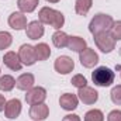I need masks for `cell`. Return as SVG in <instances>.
<instances>
[{
  "instance_id": "cell-12",
  "label": "cell",
  "mask_w": 121,
  "mask_h": 121,
  "mask_svg": "<svg viewBox=\"0 0 121 121\" xmlns=\"http://www.w3.org/2000/svg\"><path fill=\"white\" fill-rule=\"evenodd\" d=\"M78 103H79V97L72 94V93H65L59 97V104L60 107L66 111H72L78 107Z\"/></svg>"
},
{
  "instance_id": "cell-19",
  "label": "cell",
  "mask_w": 121,
  "mask_h": 121,
  "mask_svg": "<svg viewBox=\"0 0 121 121\" xmlns=\"http://www.w3.org/2000/svg\"><path fill=\"white\" fill-rule=\"evenodd\" d=\"M68 41H69V35L60 30L55 31L54 35H52V42H54V45L56 48H65V47H68Z\"/></svg>"
},
{
  "instance_id": "cell-29",
  "label": "cell",
  "mask_w": 121,
  "mask_h": 121,
  "mask_svg": "<svg viewBox=\"0 0 121 121\" xmlns=\"http://www.w3.org/2000/svg\"><path fill=\"white\" fill-rule=\"evenodd\" d=\"M62 121H80V117L76 116V114H68V116L63 117Z\"/></svg>"
},
{
  "instance_id": "cell-13",
  "label": "cell",
  "mask_w": 121,
  "mask_h": 121,
  "mask_svg": "<svg viewBox=\"0 0 121 121\" xmlns=\"http://www.w3.org/2000/svg\"><path fill=\"white\" fill-rule=\"evenodd\" d=\"M21 113V101L18 99H11L10 101L6 103V108H4V114L7 118H17Z\"/></svg>"
},
{
  "instance_id": "cell-20",
  "label": "cell",
  "mask_w": 121,
  "mask_h": 121,
  "mask_svg": "<svg viewBox=\"0 0 121 121\" xmlns=\"http://www.w3.org/2000/svg\"><path fill=\"white\" fill-rule=\"evenodd\" d=\"M39 0H17V6L23 13H31L37 9Z\"/></svg>"
},
{
  "instance_id": "cell-26",
  "label": "cell",
  "mask_w": 121,
  "mask_h": 121,
  "mask_svg": "<svg viewBox=\"0 0 121 121\" xmlns=\"http://www.w3.org/2000/svg\"><path fill=\"white\" fill-rule=\"evenodd\" d=\"M110 34L116 41L121 39V21H114L111 28H110Z\"/></svg>"
},
{
  "instance_id": "cell-11",
  "label": "cell",
  "mask_w": 121,
  "mask_h": 121,
  "mask_svg": "<svg viewBox=\"0 0 121 121\" xmlns=\"http://www.w3.org/2000/svg\"><path fill=\"white\" fill-rule=\"evenodd\" d=\"M78 94H79V99L82 100L83 104H94L99 99V93L93 87H89V86H85V87L79 89Z\"/></svg>"
},
{
  "instance_id": "cell-7",
  "label": "cell",
  "mask_w": 121,
  "mask_h": 121,
  "mask_svg": "<svg viewBox=\"0 0 121 121\" xmlns=\"http://www.w3.org/2000/svg\"><path fill=\"white\" fill-rule=\"evenodd\" d=\"M47 99V90L44 87H32L27 91L26 94V101L34 106V104H39V103H44V100Z\"/></svg>"
},
{
  "instance_id": "cell-10",
  "label": "cell",
  "mask_w": 121,
  "mask_h": 121,
  "mask_svg": "<svg viewBox=\"0 0 121 121\" xmlns=\"http://www.w3.org/2000/svg\"><path fill=\"white\" fill-rule=\"evenodd\" d=\"M49 114V107L44 103H39V104H34L31 106L30 108V117L35 121H42L45 120Z\"/></svg>"
},
{
  "instance_id": "cell-32",
  "label": "cell",
  "mask_w": 121,
  "mask_h": 121,
  "mask_svg": "<svg viewBox=\"0 0 121 121\" xmlns=\"http://www.w3.org/2000/svg\"><path fill=\"white\" fill-rule=\"evenodd\" d=\"M47 1H49V3H58L59 0H47Z\"/></svg>"
},
{
  "instance_id": "cell-3",
  "label": "cell",
  "mask_w": 121,
  "mask_h": 121,
  "mask_svg": "<svg viewBox=\"0 0 121 121\" xmlns=\"http://www.w3.org/2000/svg\"><path fill=\"white\" fill-rule=\"evenodd\" d=\"M91 80L96 86L107 87L114 82V72L107 66H99L91 73Z\"/></svg>"
},
{
  "instance_id": "cell-1",
  "label": "cell",
  "mask_w": 121,
  "mask_h": 121,
  "mask_svg": "<svg viewBox=\"0 0 121 121\" xmlns=\"http://www.w3.org/2000/svg\"><path fill=\"white\" fill-rule=\"evenodd\" d=\"M38 18L42 24H49L55 30H59L60 27H63V23H65L63 14L51 7H42L38 13Z\"/></svg>"
},
{
  "instance_id": "cell-2",
  "label": "cell",
  "mask_w": 121,
  "mask_h": 121,
  "mask_svg": "<svg viewBox=\"0 0 121 121\" xmlns=\"http://www.w3.org/2000/svg\"><path fill=\"white\" fill-rule=\"evenodd\" d=\"M113 23H114V20H113L111 16L99 13V14H96L91 18L90 24H89V30H90V32L93 35L100 34V32H106V31H110Z\"/></svg>"
},
{
  "instance_id": "cell-6",
  "label": "cell",
  "mask_w": 121,
  "mask_h": 121,
  "mask_svg": "<svg viewBox=\"0 0 121 121\" xmlns=\"http://www.w3.org/2000/svg\"><path fill=\"white\" fill-rule=\"evenodd\" d=\"M54 68H55V70L58 73H60V75H68V73H70L73 70L75 62H73L72 58H69L66 55H62V56H58L56 58L55 63H54Z\"/></svg>"
},
{
  "instance_id": "cell-9",
  "label": "cell",
  "mask_w": 121,
  "mask_h": 121,
  "mask_svg": "<svg viewBox=\"0 0 121 121\" xmlns=\"http://www.w3.org/2000/svg\"><path fill=\"white\" fill-rule=\"evenodd\" d=\"M9 26L13 28V30H24L27 28V17L23 14V13H18V11H14L10 14L9 17Z\"/></svg>"
},
{
  "instance_id": "cell-27",
  "label": "cell",
  "mask_w": 121,
  "mask_h": 121,
  "mask_svg": "<svg viewBox=\"0 0 121 121\" xmlns=\"http://www.w3.org/2000/svg\"><path fill=\"white\" fill-rule=\"evenodd\" d=\"M110 96H111V101H113L114 104L121 106V85H117L116 87H113Z\"/></svg>"
},
{
  "instance_id": "cell-31",
  "label": "cell",
  "mask_w": 121,
  "mask_h": 121,
  "mask_svg": "<svg viewBox=\"0 0 121 121\" xmlns=\"http://www.w3.org/2000/svg\"><path fill=\"white\" fill-rule=\"evenodd\" d=\"M116 70H120V75H121V65H116Z\"/></svg>"
},
{
  "instance_id": "cell-28",
  "label": "cell",
  "mask_w": 121,
  "mask_h": 121,
  "mask_svg": "<svg viewBox=\"0 0 121 121\" xmlns=\"http://www.w3.org/2000/svg\"><path fill=\"white\" fill-rule=\"evenodd\" d=\"M107 121H121V110H113L107 116Z\"/></svg>"
},
{
  "instance_id": "cell-16",
  "label": "cell",
  "mask_w": 121,
  "mask_h": 121,
  "mask_svg": "<svg viewBox=\"0 0 121 121\" xmlns=\"http://www.w3.org/2000/svg\"><path fill=\"white\" fill-rule=\"evenodd\" d=\"M34 83H35V79H34V75L32 73H23L17 78L16 80V86L17 89L20 90H26L28 91L30 89L34 87Z\"/></svg>"
},
{
  "instance_id": "cell-15",
  "label": "cell",
  "mask_w": 121,
  "mask_h": 121,
  "mask_svg": "<svg viewBox=\"0 0 121 121\" xmlns=\"http://www.w3.org/2000/svg\"><path fill=\"white\" fill-rule=\"evenodd\" d=\"M26 34L30 39H38L44 35V26L41 21H31L30 24H27Z\"/></svg>"
},
{
  "instance_id": "cell-17",
  "label": "cell",
  "mask_w": 121,
  "mask_h": 121,
  "mask_svg": "<svg viewBox=\"0 0 121 121\" xmlns=\"http://www.w3.org/2000/svg\"><path fill=\"white\" fill-rule=\"evenodd\" d=\"M68 48L75 52H82L83 49H86V41L80 37H69Z\"/></svg>"
},
{
  "instance_id": "cell-4",
  "label": "cell",
  "mask_w": 121,
  "mask_h": 121,
  "mask_svg": "<svg viewBox=\"0 0 121 121\" xmlns=\"http://www.w3.org/2000/svg\"><path fill=\"white\" fill-rule=\"evenodd\" d=\"M94 42L97 45V48L104 52V54H110L114 48H116V39L111 37V34L108 31L106 32H100V34H96L94 35Z\"/></svg>"
},
{
  "instance_id": "cell-14",
  "label": "cell",
  "mask_w": 121,
  "mask_h": 121,
  "mask_svg": "<svg viewBox=\"0 0 121 121\" xmlns=\"http://www.w3.org/2000/svg\"><path fill=\"white\" fill-rule=\"evenodd\" d=\"M3 62H4V65H6L9 69H11V70H20L21 66H23L21 60L18 58V54H16V52H13V51H9L7 54H4Z\"/></svg>"
},
{
  "instance_id": "cell-18",
  "label": "cell",
  "mask_w": 121,
  "mask_h": 121,
  "mask_svg": "<svg viewBox=\"0 0 121 121\" xmlns=\"http://www.w3.org/2000/svg\"><path fill=\"white\" fill-rule=\"evenodd\" d=\"M34 51H35V58H37V60H45V59H48L49 55H51V49H49V47L45 42L37 44L34 47Z\"/></svg>"
},
{
  "instance_id": "cell-21",
  "label": "cell",
  "mask_w": 121,
  "mask_h": 121,
  "mask_svg": "<svg viewBox=\"0 0 121 121\" xmlns=\"http://www.w3.org/2000/svg\"><path fill=\"white\" fill-rule=\"evenodd\" d=\"M91 4H93V0H76L75 3V11L79 14V16H86L90 10Z\"/></svg>"
},
{
  "instance_id": "cell-23",
  "label": "cell",
  "mask_w": 121,
  "mask_h": 121,
  "mask_svg": "<svg viewBox=\"0 0 121 121\" xmlns=\"http://www.w3.org/2000/svg\"><path fill=\"white\" fill-rule=\"evenodd\" d=\"M85 121H104V116L101 113V110H89L85 114Z\"/></svg>"
},
{
  "instance_id": "cell-22",
  "label": "cell",
  "mask_w": 121,
  "mask_h": 121,
  "mask_svg": "<svg viewBox=\"0 0 121 121\" xmlns=\"http://www.w3.org/2000/svg\"><path fill=\"white\" fill-rule=\"evenodd\" d=\"M14 86H16V80H14L13 76H10V75L0 76V90L10 91V90H13Z\"/></svg>"
},
{
  "instance_id": "cell-5",
  "label": "cell",
  "mask_w": 121,
  "mask_h": 121,
  "mask_svg": "<svg viewBox=\"0 0 121 121\" xmlns=\"http://www.w3.org/2000/svg\"><path fill=\"white\" fill-rule=\"evenodd\" d=\"M18 58L21 60L23 65L26 66H31L37 62V58H35V51H34V47L30 45V44H24L20 47L18 49Z\"/></svg>"
},
{
  "instance_id": "cell-8",
  "label": "cell",
  "mask_w": 121,
  "mask_h": 121,
  "mask_svg": "<svg viewBox=\"0 0 121 121\" xmlns=\"http://www.w3.org/2000/svg\"><path fill=\"white\" fill-rule=\"evenodd\" d=\"M79 60L85 68H93L99 62V55L94 52V49L86 48L82 52H79Z\"/></svg>"
},
{
  "instance_id": "cell-30",
  "label": "cell",
  "mask_w": 121,
  "mask_h": 121,
  "mask_svg": "<svg viewBox=\"0 0 121 121\" xmlns=\"http://www.w3.org/2000/svg\"><path fill=\"white\" fill-rule=\"evenodd\" d=\"M6 99H4V96L3 94H0V111H4V108H6Z\"/></svg>"
},
{
  "instance_id": "cell-24",
  "label": "cell",
  "mask_w": 121,
  "mask_h": 121,
  "mask_svg": "<svg viewBox=\"0 0 121 121\" xmlns=\"http://www.w3.org/2000/svg\"><path fill=\"white\" fill-rule=\"evenodd\" d=\"M11 42H13L11 34L7 32V31H0V51L9 48L11 45Z\"/></svg>"
},
{
  "instance_id": "cell-25",
  "label": "cell",
  "mask_w": 121,
  "mask_h": 121,
  "mask_svg": "<svg viewBox=\"0 0 121 121\" xmlns=\"http://www.w3.org/2000/svg\"><path fill=\"white\" fill-rule=\"evenodd\" d=\"M70 83H72L75 87H78V89H82V87L87 86V80H86V78H85L83 75H75V76L72 78Z\"/></svg>"
},
{
  "instance_id": "cell-33",
  "label": "cell",
  "mask_w": 121,
  "mask_h": 121,
  "mask_svg": "<svg viewBox=\"0 0 121 121\" xmlns=\"http://www.w3.org/2000/svg\"><path fill=\"white\" fill-rule=\"evenodd\" d=\"M120 56H121V48H120Z\"/></svg>"
}]
</instances>
